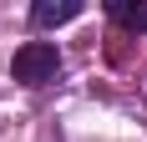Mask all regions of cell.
I'll return each instance as SVG.
<instances>
[{
    "mask_svg": "<svg viewBox=\"0 0 147 142\" xmlns=\"http://www.w3.org/2000/svg\"><path fill=\"white\" fill-rule=\"evenodd\" d=\"M56 71H61V51L51 41H26L10 56V76L20 86H46V81H56Z\"/></svg>",
    "mask_w": 147,
    "mask_h": 142,
    "instance_id": "cell-1",
    "label": "cell"
},
{
    "mask_svg": "<svg viewBox=\"0 0 147 142\" xmlns=\"http://www.w3.org/2000/svg\"><path fill=\"white\" fill-rule=\"evenodd\" d=\"M81 10H86L81 0H36V5H30V20L46 30V26H66V20H76Z\"/></svg>",
    "mask_w": 147,
    "mask_h": 142,
    "instance_id": "cell-2",
    "label": "cell"
},
{
    "mask_svg": "<svg viewBox=\"0 0 147 142\" xmlns=\"http://www.w3.org/2000/svg\"><path fill=\"white\" fill-rule=\"evenodd\" d=\"M107 15H112V20H122V26H132V30H147V0H137V5L112 0V5H107Z\"/></svg>",
    "mask_w": 147,
    "mask_h": 142,
    "instance_id": "cell-3",
    "label": "cell"
}]
</instances>
